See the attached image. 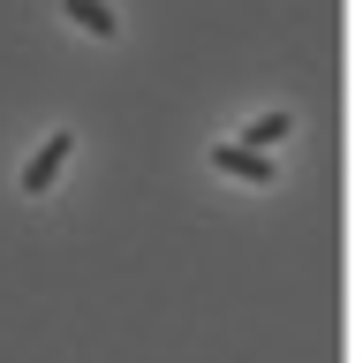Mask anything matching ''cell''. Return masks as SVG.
Instances as JSON below:
<instances>
[{
    "label": "cell",
    "mask_w": 363,
    "mask_h": 363,
    "mask_svg": "<svg viewBox=\"0 0 363 363\" xmlns=\"http://www.w3.org/2000/svg\"><path fill=\"white\" fill-rule=\"evenodd\" d=\"M61 16H68V23H84L91 38H113V30H121V16H113L106 0H61Z\"/></svg>",
    "instance_id": "cell-3"
},
{
    "label": "cell",
    "mask_w": 363,
    "mask_h": 363,
    "mask_svg": "<svg viewBox=\"0 0 363 363\" xmlns=\"http://www.w3.org/2000/svg\"><path fill=\"white\" fill-rule=\"evenodd\" d=\"M288 129H295V113H265V121H250V152H265V144H280Z\"/></svg>",
    "instance_id": "cell-4"
},
{
    "label": "cell",
    "mask_w": 363,
    "mask_h": 363,
    "mask_svg": "<svg viewBox=\"0 0 363 363\" xmlns=\"http://www.w3.org/2000/svg\"><path fill=\"white\" fill-rule=\"evenodd\" d=\"M68 152H76V129H53L38 152H30V167H23V189H30V197H38V189H53V174L68 167Z\"/></svg>",
    "instance_id": "cell-1"
},
{
    "label": "cell",
    "mask_w": 363,
    "mask_h": 363,
    "mask_svg": "<svg viewBox=\"0 0 363 363\" xmlns=\"http://www.w3.org/2000/svg\"><path fill=\"white\" fill-rule=\"evenodd\" d=\"M212 167L235 182H272V159L265 152H250V144H212Z\"/></svg>",
    "instance_id": "cell-2"
}]
</instances>
